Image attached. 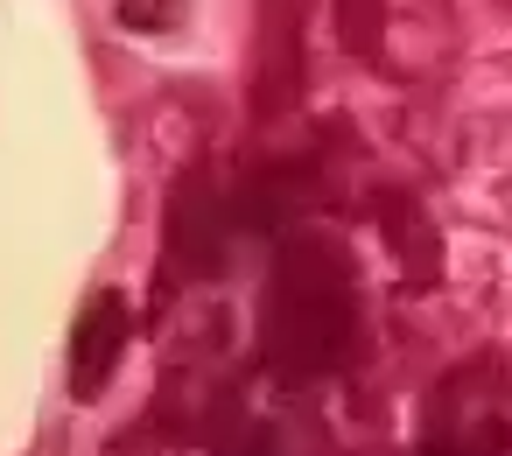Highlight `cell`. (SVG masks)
<instances>
[{
	"label": "cell",
	"mask_w": 512,
	"mask_h": 456,
	"mask_svg": "<svg viewBox=\"0 0 512 456\" xmlns=\"http://www.w3.org/2000/svg\"><path fill=\"white\" fill-rule=\"evenodd\" d=\"M274 351L295 372H316L337 358V344L351 337V288H344V260L323 239H302L281 253L274 267V309H267Z\"/></svg>",
	"instance_id": "cell-1"
},
{
	"label": "cell",
	"mask_w": 512,
	"mask_h": 456,
	"mask_svg": "<svg viewBox=\"0 0 512 456\" xmlns=\"http://www.w3.org/2000/svg\"><path fill=\"white\" fill-rule=\"evenodd\" d=\"M421 456H512V379L477 358L463 372H449L414 428Z\"/></svg>",
	"instance_id": "cell-2"
},
{
	"label": "cell",
	"mask_w": 512,
	"mask_h": 456,
	"mask_svg": "<svg viewBox=\"0 0 512 456\" xmlns=\"http://www.w3.org/2000/svg\"><path fill=\"white\" fill-rule=\"evenodd\" d=\"M127 337H134V309L120 288H92L78 323H71V344H64V365H71V400H99L113 379H120V358H127Z\"/></svg>",
	"instance_id": "cell-3"
},
{
	"label": "cell",
	"mask_w": 512,
	"mask_h": 456,
	"mask_svg": "<svg viewBox=\"0 0 512 456\" xmlns=\"http://www.w3.org/2000/svg\"><path fill=\"white\" fill-rule=\"evenodd\" d=\"M113 15H120V29H134V36H169V29L183 22V0H113Z\"/></svg>",
	"instance_id": "cell-4"
}]
</instances>
